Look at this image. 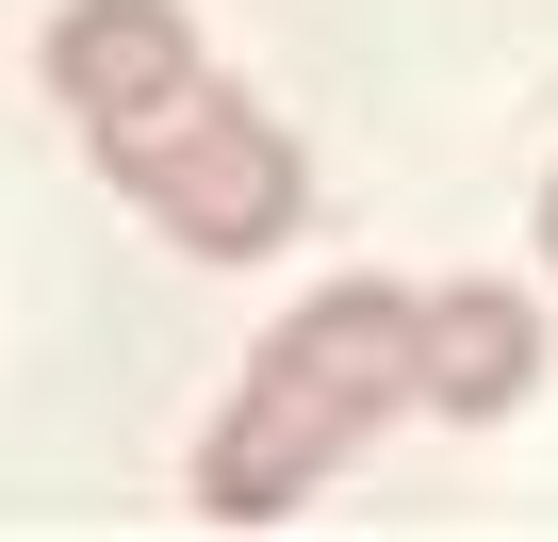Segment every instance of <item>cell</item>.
Instances as JSON below:
<instances>
[{
    "instance_id": "obj_1",
    "label": "cell",
    "mask_w": 558,
    "mask_h": 542,
    "mask_svg": "<svg viewBox=\"0 0 558 542\" xmlns=\"http://www.w3.org/2000/svg\"><path fill=\"white\" fill-rule=\"evenodd\" d=\"M395 411H427V297H395V280H329L313 313L263 329L246 395L214 411V444H197V509H214V526H279L329 460H362Z\"/></svg>"
},
{
    "instance_id": "obj_2",
    "label": "cell",
    "mask_w": 558,
    "mask_h": 542,
    "mask_svg": "<svg viewBox=\"0 0 558 542\" xmlns=\"http://www.w3.org/2000/svg\"><path fill=\"white\" fill-rule=\"evenodd\" d=\"M99 165H116V197L165 230V246H197V263H263V246H296V214H313V165H296V132H279L246 83H181V99H148V116H116V132H83Z\"/></svg>"
},
{
    "instance_id": "obj_3",
    "label": "cell",
    "mask_w": 558,
    "mask_h": 542,
    "mask_svg": "<svg viewBox=\"0 0 558 542\" xmlns=\"http://www.w3.org/2000/svg\"><path fill=\"white\" fill-rule=\"evenodd\" d=\"M181 83H197V17H181V0H66V17H50V99L83 132H116V116H148Z\"/></svg>"
},
{
    "instance_id": "obj_4",
    "label": "cell",
    "mask_w": 558,
    "mask_h": 542,
    "mask_svg": "<svg viewBox=\"0 0 558 542\" xmlns=\"http://www.w3.org/2000/svg\"><path fill=\"white\" fill-rule=\"evenodd\" d=\"M542 395V313L509 297V280H444L427 297V411L444 427H493V411H525Z\"/></svg>"
},
{
    "instance_id": "obj_5",
    "label": "cell",
    "mask_w": 558,
    "mask_h": 542,
    "mask_svg": "<svg viewBox=\"0 0 558 542\" xmlns=\"http://www.w3.org/2000/svg\"><path fill=\"white\" fill-rule=\"evenodd\" d=\"M542 280H558V181H542Z\"/></svg>"
}]
</instances>
